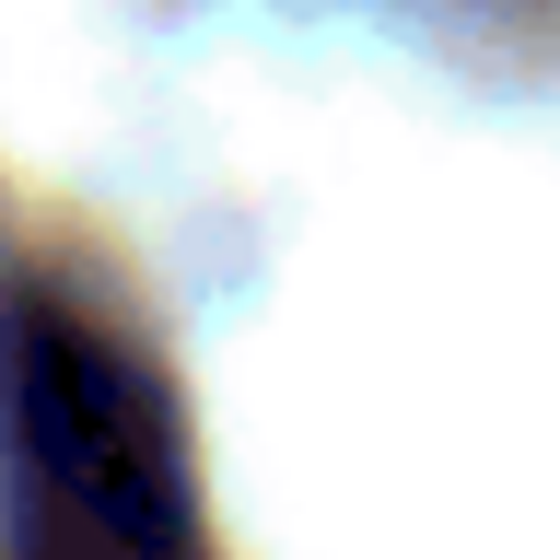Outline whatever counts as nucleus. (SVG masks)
<instances>
[{
    "label": "nucleus",
    "mask_w": 560,
    "mask_h": 560,
    "mask_svg": "<svg viewBox=\"0 0 560 560\" xmlns=\"http://www.w3.org/2000/svg\"><path fill=\"white\" fill-rule=\"evenodd\" d=\"M0 560H210L164 374L47 292L0 304Z\"/></svg>",
    "instance_id": "obj_1"
}]
</instances>
